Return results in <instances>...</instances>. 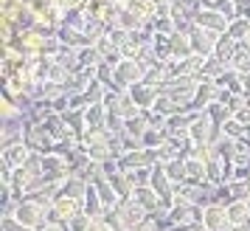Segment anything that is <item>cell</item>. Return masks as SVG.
I'll list each match as a JSON object with an SVG mask.
<instances>
[{"label":"cell","instance_id":"836d02e7","mask_svg":"<svg viewBox=\"0 0 250 231\" xmlns=\"http://www.w3.org/2000/svg\"><path fill=\"white\" fill-rule=\"evenodd\" d=\"M242 88H245V96H250V73H242Z\"/></svg>","mask_w":250,"mask_h":231},{"label":"cell","instance_id":"5b68a950","mask_svg":"<svg viewBox=\"0 0 250 231\" xmlns=\"http://www.w3.org/2000/svg\"><path fill=\"white\" fill-rule=\"evenodd\" d=\"M203 226H205V231H230V223H228V206H222V203H211V206H205Z\"/></svg>","mask_w":250,"mask_h":231},{"label":"cell","instance_id":"74e56055","mask_svg":"<svg viewBox=\"0 0 250 231\" xmlns=\"http://www.w3.org/2000/svg\"><path fill=\"white\" fill-rule=\"evenodd\" d=\"M248 43H250V34H248Z\"/></svg>","mask_w":250,"mask_h":231},{"label":"cell","instance_id":"f1b7e54d","mask_svg":"<svg viewBox=\"0 0 250 231\" xmlns=\"http://www.w3.org/2000/svg\"><path fill=\"white\" fill-rule=\"evenodd\" d=\"M126 133L129 136H135V139H141L144 133H146V121H144V116H138V118H132V121H126Z\"/></svg>","mask_w":250,"mask_h":231},{"label":"cell","instance_id":"484cf974","mask_svg":"<svg viewBox=\"0 0 250 231\" xmlns=\"http://www.w3.org/2000/svg\"><path fill=\"white\" fill-rule=\"evenodd\" d=\"M155 110H158L160 116H174V113H180V104L174 102L171 96H166V93H160V99H158V104H155Z\"/></svg>","mask_w":250,"mask_h":231},{"label":"cell","instance_id":"2e32d148","mask_svg":"<svg viewBox=\"0 0 250 231\" xmlns=\"http://www.w3.org/2000/svg\"><path fill=\"white\" fill-rule=\"evenodd\" d=\"M169 46H171V57H174V59L194 57L191 37H188V34H171V37H169Z\"/></svg>","mask_w":250,"mask_h":231},{"label":"cell","instance_id":"3957f363","mask_svg":"<svg viewBox=\"0 0 250 231\" xmlns=\"http://www.w3.org/2000/svg\"><path fill=\"white\" fill-rule=\"evenodd\" d=\"M126 93H129V99L141 107V113H144V110H155V104H158V99H160V91L155 85H146V82L132 85Z\"/></svg>","mask_w":250,"mask_h":231},{"label":"cell","instance_id":"6da1fadb","mask_svg":"<svg viewBox=\"0 0 250 231\" xmlns=\"http://www.w3.org/2000/svg\"><path fill=\"white\" fill-rule=\"evenodd\" d=\"M12 220L20 223V226H25V229H31V231H42L48 226V208H42L34 200H23V203H17Z\"/></svg>","mask_w":250,"mask_h":231},{"label":"cell","instance_id":"52a82bcc","mask_svg":"<svg viewBox=\"0 0 250 231\" xmlns=\"http://www.w3.org/2000/svg\"><path fill=\"white\" fill-rule=\"evenodd\" d=\"M191 48L197 57H214V48H216V40H219V34H214V31H205V28H197L194 25L191 34Z\"/></svg>","mask_w":250,"mask_h":231},{"label":"cell","instance_id":"277c9868","mask_svg":"<svg viewBox=\"0 0 250 231\" xmlns=\"http://www.w3.org/2000/svg\"><path fill=\"white\" fill-rule=\"evenodd\" d=\"M194 25L205 28V31H214V34H228V25L230 23L219 12H214V9H200L194 14Z\"/></svg>","mask_w":250,"mask_h":231},{"label":"cell","instance_id":"44dd1931","mask_svg":"<svg viewBox=\"0 0 250 231\" xmlns=\"http://www.w3.org/2000/svg\"><path fill=\"white\" fill-rule=\"evenodd\" d=\"M163 169H166V175H169V181L174 186H180V184H186V181H188V175H186V161H180V158L163 163Z\"/></svg>","mask_w":250,"mask_h":231},{"label":"cell","instance_id":"d590c367","mask_svg":"<svg viewBox=\"0 0 250 231\" xmlns=\"http://www.w3.org/2000/svg\"><path fill=\"white\" fill-rule=\"evenodd\" d=\"M230 231H250V229H248V226H233Z\"/></svg>","mask_w":250,"mask_h":231},{"label":"cell","instance_id":"8d00e7d4","mask_svg":"<svg viewBox=\"0 0 250 231\" xmlns=\"http://www.w3.org/2000/svg\"><path fill=\"white\" fill-rule=\"evenodd\" d=\"M126 231H138V229H126Z\"/></svg>","mask_w":250,"mask_h":231},{"label":"cell","instance_id":"f546056e","mask_svg":"<svg viewBox=\"0 0 250 231\" xmlns=\"http://www.w3.org/2000/svg\"><path fill=\"white\" fill-rule=\"evenodd\" d=\"M144 121H146V127H166V116H160L158 110H144Z\"/></svg>","mask_w":250,"mask_h":231},{"label":"cell","instance_id":"d6a6232c","mask_svg":"<svg viewBox=\"0 0 250 231\" xmlns=\"http://www.w3.org/2000/svg\"><path fill=\"white\" fill-rule=\"evenodd\" d=\"M3 231H31V229H25V226L14 223V220H6V223H3Z\"/></svg>","mask_w":250,"mask_h":231},{"label":"cell","instance_id":"30bf717a","mask_svg":"<svg viewBox=\"0 0 250 231\" xmlns=\"http://www.w3.org/2000/svg\"><path fill=\"white\" fill-rule=\"evenodd\" d=\"M146 20H149V17H144L138 9L126 6V9H121V14H118V28H124V31H129V34H135V31L144 28Z\"/></svg>","mask_w":250,"mask_h":231},{"label":"cell","instance_id":"ffe728a7","mask_svg":"<svg viewBox=\"0 0 250 231\" xmlns=\"http://www.w3.org/2000/svg\"><path fill=\"white\" fill-rule=\"evenodd\" d=\"M186 175H188V184L194 186H203L208 178H205V163L200 158H188L186 161Z\"/></svg>","mask_w":250,"mask_h":231},{"label":"cell","instance_id":"83f0119b","mask_svg":"<svg viewBox=\"0 0 250 231\" xmlns=\"http://www.w3.org/2000/svg\"><path fill=\"white\" fill-rule=\"evenodd\" d=\"M104 223H107L113 231H126L124 220L118 217V211H115V208H107V211H104Z\"/></svg>","mask_w":250,"mask_h":231},{"label":"cell","instance_id":"603a6c76","mask_svg":"<svg viewBox=\"0 0 250 231\" xmlns=\"http://www.w3.org/2000/svg\"><path fill=\"white\" fill-rule=\"evenodd\" d=\"M228 34L233 37L236 43H242V40H248V34H250V17H248V14H242V17H236L233 23L228 25Z\"/></svg>","mask_w":250,"mask_h":231},{"label":"cell","instance_id":"4316f807","mask_svg":"<svg viewBox=\"0 0 250 231\" xmlns=\"http://www.w3.org/2000/svg\"><path fill=\"white\" fill-rule=\"evenodd\" d=\"M228 189L233 200H250V181H230Z\"/></svg>","mask_w":250,"mask_h":231},{"label":"cell","instance_id":"4fadbf2b","mask_svg":"<svg viewBox=\"0 0 250 231\" xmlns=\"http://www.w3.org/2000/svg\"><path fill=\"white\" fill-rule=\"evenodd\" d=\"M169 141H171V136L166 133V127H146V133L141 136V144L146 150H163Z\"/></svg>","mask_w":250,"mask_h":231},{"label":"cell","instance_id":"9a60e30c","mask_svg":"<svg viewBox=\"0 0 250 231\" xmlns=\"http://www.w3.org/2000/svg\"><path fill=\"white\" fill-rule=\"evenodd\" d=\"M228 223H230V229H233V226H248L250 223L248 200H233V203L228 206Z\"/></svg>","mask_w":250,"mask_h":231},{"label":"cell","instance_id":"7c38bea8","mask_svg":"<svg viewBox=\"0 0 250 231\" xmlns=\"http://www.w3.org/2000/svg\"><path fill=\"white\" fill-rule=\"evenodd\" d=\"M28 155H31V150L25 147L23 141H17V144H12L9 150H3V163H9L12 169H20V166H25Z\"/></svg>","mask_w":250,"mask_h":231},{"label":"cell","instance_id":"5bb4252c","mask_svg":"<svg viewBox=\"0 0 250 231\" xmlns=\"http://www.w3.org/2000/svg\"><path fill=\"white\" fill-rule=\"evenodd\" d=\"M84 124L87 130H99V127H107V104L104 102H96L84 110Z\"/></svg>","mask_w":250,"mask_h":231},{"label":"cell","instance_id":"d4e9b609","mask_svg":"<svg viewBox=\"0 0 250 231\" xmlns=\"http://www.w3.org/2000/svg\"><path fill=\"white\" fill-rule=\"evenodd\" d=\"M118 110H121V116H124V121H132V118H138V116H141V107L129 99V93H124V96H121Z\"/></svg>","mask_w":250,"mask_h":231},{"label":"cell","instance_id":"1f68e13d","mask_svg":"<svg viewBox=\"0 0 250 231\" xmlns=\"http://www.w3.org/2000/svg\"><path fill=\"white\" fill-rule=\"evenodd\" d=\"M107 37H110V40H113L118 48H124V46H126V40H129V31H124V28H113V31H110Z\"/></svg>","mask_w":250,"mask_h":231},{"label":"cell","instance_id":"8fae6325","mask_svg":"<svg viewBox=\"0 0 250 231\" xmlns=\"http://www.w3.org/2000/svg\"><path fill=\"white\" fill-rule=\"evenodd\" d=\"M214 57L225 65V68H230V62H233V57H236V40L230 34H219V40H216V48H214Z\"/></svg>","mask_w":250,"mask_h":231},{"label":"cell","instance_id":"e575fe53","mask_svg":"<svg viewBox=\"0 0 250 231\" xmlns=\"http://www.w3.org/2000/svg\"><path fill=\"white\" fill-rule=\"evenodd\" d=\"M42 231H68V226H45Z\"/></svg>","mask_w":250,"mask_h":231},{"label":"cell","instance_id":"e0dca14e","mask_svg":"<svg viewBox=\"0 0 250 231\" xmlns=\"http://www.w3.org/2000/svg\"><path fill=\"white\" fill-rule=\"evenodd\" d=\"M104 203H102V197H99V192H96V186H87V192H84V214H90L93 220H99L104 217Z\"/></svg>","mask_w":250,"mask_h":231},{"label":"cell","instance_id":"7a4b0ae2","mask_svg":"<svg viewBox=\"0 0 250 231\" xmlns=\"http://www.w3.org/2000/svg\"><path fill=\"white\" fill-rule=\"evenodd\" d=\"M149 186H152V192L160 197L163 208L171 211V208H174V184L169 181V175H166V169H163L160 163L152 166V181H149Z\"/></svg>","mask_w":250,"mask_h":231},{"label":"cell","instance_id":"cb8c5ba5","mask_svg":"<svg viewBox=\"0 0 250 231\" xmlns=\"http://www.w3.org/2000/svg\"><path fill=\"white\" fill-rule=\"evenodd\" d=\"M76 57H79V65L82 68H96L99 62H102V57H99V51H96V46H84L76 51Z\"/></svg>","mask_w":250,"mask_h":231},{"label":"cell","instance_id":"4dcf8cb0","mask_svg":"<svg viewBox=\"0 0 250 231\" xmlns=\"http://www.w3.org/2000/svg\"><path fill=\"white\" fill-rule=\"evenodd\" d=\"M230 68L239 70V73H250V54L236 51V57H233V62H230Z\"/></svg>","mask_w":250,"mask_h":231},{"label":"cell","instance_id":"d6986e66","mask_svg":"<svg viewBox=\"0 0 250 231\" xmlns=\"http://www.w3.org/2000/svg\"><path fill=\"white\" fill-rule=\"evenodd\" d=\"M225 70V65L219 62L216 57H208L203 62V68H200V73H197V82H216V76Z\"/></svg>","mask_w":250,"mask_h":231},{"label":"cell","instance_id":"8992f818","mask_svg":"<svg viewBox=\"0 0 250 231\" xmlns=\"http://www.w3.org/2000/svg\"><path fill=\"white\" fill-rule=\"evenodd\" d=\"M115 82H121L126 91L138 85V82H144V68L138 65L135 59H121L118 65H115Z\"/></svg>","mask_w":250,"mask_h":231},{"label":"cell","instance_id":"7402d4cb","mask_svg":"<svg viewBox=\"0 0 250 231\" xmlns=\"http://www.w3.org/2000/svg\"><path fill=\"white\" fill-rule=\"evenodd\" d=\"M214 150H216V155H219L222 161L233 163V158H236V141L228 139V136H219V141L214 144Z\"/></svg>","mask_w":250,"mask_h":231},{"label":"cell","instance_id":"ba28073f","mask_svg":"<svg viewBox=\"0 0 250 231\" xmlns=\"http://www.w3.org/2000/svg\"><path fill=\"white\" fill-rule=\"evenodd\" d=\"M115 211H118V217L124 220L126 229H138V226H141V223L149 217V214H146V211H144L141 206H138L132 197H129V200H121V203L115 206Z\"/></svg>","mask_w":250,"mask_h":231},{"label":"cell","instance_id":"9c48e42d","mask_svg":"<svg viewBox=\"0 0 250 231\" xmlns=\"http://www.w3.org/2000/svg\"><path fill=\"white\" fill-rule=\"evenodd\" d=\"M107 181H110V186L115 189L118 200H129V197L135 195V184H132V178H129L126 172H121V169L107 172Z\"/></svg>","mask_w":250,"mask_h":231},{"label":"cell","instance_id":"ac0fdd59","mask_svg":"<svg viewBox=\"0 0 250 231\" xmlns=\"http://www.w3.org/2000/svg\"><path fill=\"white\" fill-rule=\"evenodd\" d=\"M205 116L214 121V127H222V124H228V121L233 118V110H230L228 104H222V102H214V104L205 107Z\"/></svg>","mask_w":250,"mask_h":231}]
</instances>
